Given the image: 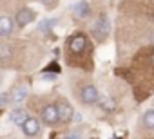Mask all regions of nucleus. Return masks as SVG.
<instances>
[{"label": "nucleus", "mask_w": 154, "mask_h": 139, "mask_svg": "<svg viewBox=\"0 0 154 139\" xmlns=\"http://www.w3.org/2000/svg\"><path fill=\"white\" fill-rule=\"evenodd\" d=\"M109 33H111V22H109L107 15H100L98 20L94 22L93 34H94V38H96L98 42H102V40H105V38L109 36Z\"/></svg>", "instance_id": "nucleus-1"}, {"label": "nucleus", "mask_w": 154, "mask_h": 139, "mask_svg": "<svg viewBox=\"0 0 154 139\" xmlns=\"http://www.w3.org/2000/svg\"><path fill=\"white\" fill-rule=\"evenodd\" d=\"M67 47H69V51H71L72 54H82V52L87 49V36H85V34H82V33L72 34V36L69 38Z\"/></svg>", "instance_id": "nucleus-2"}, {"label": "nucleus", "mask_w": 154, "mask_h": 139, "mask_svg": "<svg viewBox=\"0 0 154 139\" xmlns=\"http://www.w3.org/2000/svg\"><path fill=\"white\" fill-rule=\"evenodd\" d=\"M100 99V94L96 90L94 85H84L82 90H80V101L85 103V105H93Z\"/></svg>", "instance_id": "nucleus-3"}, {"label": "nucleus", "mask_w": 154, "mask_h": 139, "mask_svg": "<svg viewBox=\"0 0 154 139\" xmlns=\"http://www.w3.org/2000/svg\"><path fill=\"white\" fill-rule=\"evenodd\" d=\"M40 117H42V121H44L45 125H49V126L56 125V123L60 121V116H58L56 105H47V107H44L42 112H40Z\"/></svg>", "instance_id": "nucleus-4"}, {"label": "nucleus", "mask_w": 154, "mask_h": 139, "mask_svg": "<svg viewBox=\"0 0 154 139\" xmlns=\"http://www.w3.org/2000/svg\"><path fill=\"white\" fill-rule=\"evenodd\" d=\"M56 110H58V116H60V121H71L74 117V110H72V105L67 103L65 99H58L56 103Z\"/></svg>", "instance_id": "nucleus-5"}, {"label": "nucleus", "mask_w": 154, "mask_h": 139, "mask_svg": "<svg viewBox=\"0 0 154 139\" xmlns=\"http://www.w3.org/2000/svg\"><path fill=\"white\" fill-rule=\"evenodd\" d=\"M35 18H36V15H35V11H33V9H29V7H24V9H20V11L17 13V24H18L20 27H24V25L31 24Z\"/></svg>", "instance_id": "nucleus-6"}, {"label": "nucleus", "mask_w": 154, "mask_h": 139, "mask_svg": "<svg viewBox=\"0 0 154 139\" xmlns=\"http://www.w3.org/2000/svg\"><path fill=\"white\" fill-rule=\"evenodd\" d=\"M22 132H24L26 135H29V137L36 135V134L40 132V123H38V119H35V117H27V121L22 125Z\"/></svg>", "instance_id": "nucleus-7"}, {"label": "nucleus", "mask_w": 154, "mask_h": 139, "mask_svg": "<svg viewBox=\"0 0 154 139\" xmlns=\"http://www.w3.org/2000/svg\"><path fill=\"white\" fill-rule=\"evenodd\" d=\"M15 31V22L9 16H0V36H9Z\"/></svg>", "instance_id": "nucleus-8"}, {"label": "nucleus", "mask_w": 154, "mask_h": 139, "mask_svg": "<svg viewBox=\"0 0 154 139\" xmlns=\"http://www.w3.org/2000/svg\"><path fill=\"white\" fill-rule=\"evenodd\" d=\"M27 94H29V90H27V87L26 85H18V87H15L13 89V92H11V101L13 103H22L26 98H27Z\"/></svg>", "instance_id": "nucleus-9"}, {"label": "nucleus", "mask_w": 154, "mask_h": 139, "mask_svg": "<svg viewBox=\"0 0 154 139\" xmlns=\"http://www.w3.org/2000/svg\"><path fill=\"white\" fill-rule=\"evenodd\" d=\"M27 117H29V114H27L24 108H15V110L9 114L11 123H15V125H18V126H22V125L27 121Z\"/></svg>", "instance_id": "nucleus-10"}, {"label": "nucleus", "mask_w": 154, "mask_h": 139, "mask_svg": "<svg viewBox=\"0 0 154 139\" xmlns=\"http://www.w3.org/2000/svg\"><path fill=\"white\" fill-rule=\"evenodd\" d=\"M72 9H74V13H76V16H78V18H87L89 13H91V7H89V4L85 2V0H80V2H76Z\"/></svg>", "instance_id": "nucleus-11"}, {"label": "nucleus", "mask_w": 154, "mask_h": 139, "mask_svg": "<svg viewBox=\"0 0 154 139\" xmlns=\"http://www.w3.org/2000/svg\"><path fill=\"white\" fill-rule=\"evenodd\" d=\"M13 56V47L6 42H0V63H8Z\"/></svg>", "instance_id": "nucleus-12"}, {"label": "nucleus", "mask_w": 154, "mask_h": 139, "mask_svg": "<svg viewBox=\"0 0 154 139\" xmlns=\"http://www.w3.org/2000/svg\"><path fill=\"white\" fill-rule=\"evenodd\" d=\"M98 103H100V107H102L103 110H107V112H111V110H114V108H116V101H114L112 98H109V96L100 98V99H98Z\"/></svg>", "instance_id": "nucleus-13"}, {"label": "nucleus", "mask_w": 154, "mask_h": 139, "mask_svg": "<svg viewBox=\"0 0 154 139\" xmlns=\"http://www.w3.org/2000/svg\"><path fill=\"white\" fill-rule=\"evenodd\" d=\"M143 126L149 130H154V108H150L143 114Z\"/></svg>", "instance_id": "nucleus-14"}, {"label": "nucleus", "mask_w": 154, "mask_h": 139, "mask_svg": "<svg viewBox=\"0 0 154 139\" xmlns=\"http://www.w3.org/2000/svg\"><path fill=\"white\" fill-rule=\"evenodd\" d=\"M54 24H56V22H54V20H51V18H47V20H42V22H40V24H38V29H40V31H44V33H45V31H49V29H51V27H53V25H54Z\"/></svg>", "instance_id": "nucleus-15"}, {"label": "nucleus", "mask_w": 154, "mask_h": 139, "mask_svg": "<svg viewBox=\"0 0 154 139\" xmlns=\"http://www.w3.org/2000/svg\"><path fill=\"white\" fill-rule=\"evenodd\" d=\"M40 2L45 6V7H54L58 4V0H40Z\"/></svg>", "instance_id": "nucleus-16"}, {"label": "nucleus", "mask_w": 154, "mask_h": 139, "mask_svg": "<svg viewBox=\"0 0 154 139\" xmlns=\"http://www.w3.org/2000/svg\"><path fill=\"white\" fill-rule=\"evenodd\" d=\"M8 101H9V96H8V94H2V92H0V107H4Z\"/></svg>", "instance_id": "nucleus-17"}, {"label": "nucleus", "mask_w": 154, "mask_h": 139, "mask_svg": "<svg viewBox=\"0 0 154 139\" xmlns=\"http://www.w3.org/2000/svg\"><path fill=\"white\" fill-rule=\"evenodd\" d=\"M65 139H82V137H80L78 134H67V137H65Z\"/></svg>", "instance_id": "nucleus-18"}, {"label": "nucleus", "mask_w": 154, "mask_h": 139, "mask_svg": "<svg viewBox=\"0 0 154 139\" xmlns=\"http://www.w3.org/2000/svg\"><path fill=\"white\" fill-rule=\"evenodd\" d=\"M44 78H45V80H54V74H45Z\"/></svg>", "instance_id": "nucleus-19"}, {"label": "nucleus", "mask_w": 154, "mask_h": 139, "mask_svg": "<svg viewBox=\"0 0 154 139\" xmlns=\"http://www.w3.org/2000/svg\"><path fill=\"white\" fill-rule=\"evenodd\" d=\"M150 61H152V65H154V49H152V54H150Z\"/></svg>", "instance_id": "nucleus-20"}, {"label": "nucleus", "mask_w": 154, "mask_h": 139, "mask_svg": "<svg viewBox=\"0 0 154 139\" xmlns=\"http://www.w3.org/2000/svg\"><path fill=\"white\" fill-rule=\"evenodd\" d=\"M112 139H118V137H112Z\"/></svg>", "instance_id": "nucleus-21"}]
</instances>
